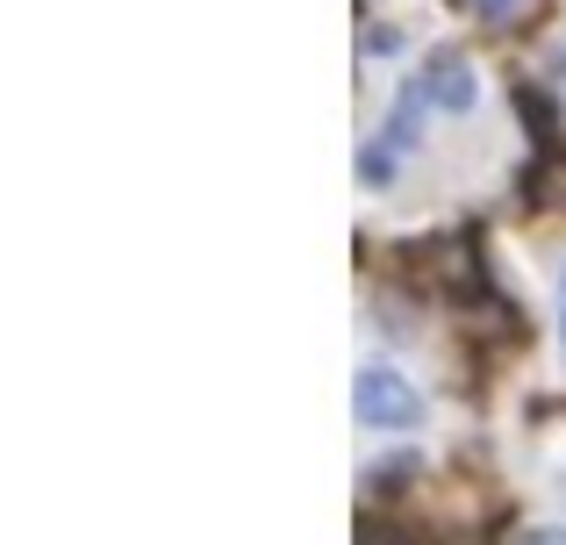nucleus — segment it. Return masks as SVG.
<instances>
[{
	"label": "nucleus",
	"mask_w": 566,
	"mask_h": 545,
	"mask_svg": "<svg viewBox=\"0 0 566 545\" xmlns=\"http://www.w3.org/2000/svg\"><path fill=\"white\" fill-rule=\"evenodd\" d=\"M395 51H401L395 29H366V57H395Z\"/></svg>",
	"instance_id": "nucleus-3"
},
{
	"label": "nucleus",
	"mask_w": 566,
	"mask_h": 545,
	"mask_svg": "<svg viewBox=\"0 0 566 545\" xmlns=\"http://www.w3.org/2000/svg\"><path fill=\"white\" fill-rule=\"evenodd\" d=\"M459 8H473V14H488V22H502V14H510L516 0H459Z\"/></svg>",
	"instance_id": "nucleus-4"
},
{
	"label": "nucleus",
	"mask_w": 566,
	"mask_h": 545,
	"mask_svg": "<svg viewBox=\"0 0 566 545\" xmlns=\"http://www.w3.org/2000/svg\"><path fill=\"white\" fill-rule=\"evenodd\" d=\"M516 545H566V532H524Z\"/></svg>",
	"instance_id": "nucleus-5"
},
{
	"label": "nucleus",
	"mask_w": 566,
	"mask_h": 545,
	"mask_svg": "<svg viewBox=\"0 0 566 545\" xmlns=\"http://www.w3.org/2000/svg\"><path fill=\"white\" fill-rule=\"evenodd\" d=\"M352 417H359L366 431H409V423H423V395H416L395 366H366V374L352 380Z\"/></svg>",
	"instance_id": "nucleus-1"
},
{
	"label": "nucleus",
	"mask_w": 566,
	"mask_h": 545,
	"mask_svg": "<svg viewBox=\"0 0 566 545\" xmlns=\"http://www.w3.org/2000/svg\"><path fill=\"white\" fill-rule=\"evenodd\" d=\"M416 94L430 101V108H444V115H467L473 108V65H467V51H430L423 57V72H416Z\"/></svg>",
	"instance_id": "nucleus-2"
}]
</instances>
